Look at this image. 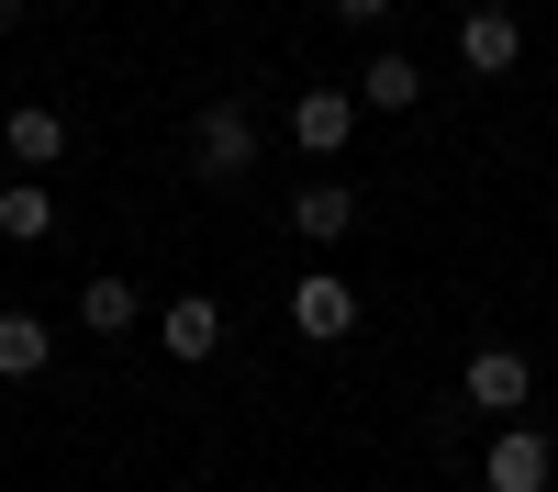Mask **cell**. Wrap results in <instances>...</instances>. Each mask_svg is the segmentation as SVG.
I'll return each instance as SVG.
<instances>
[{
    "instance_id": "1",
    "label": "cell",
    "mask_w": 558,
    "mask_h": 492,
    "mask_svg": "<svg viewBox=\"0 0 558 492\" xmlns=\"http://www.w3.org/2000/svg\"><path fill=\"white\" fill-rule=\"evenodd\" d=\"M547 470H558V436L502 425V436H492V459H481V492H547Z\"/></svg>"
},
{
    "instance_id": "2",
    "label": "cell",
    "mask_w": 558,
    "mask_h": 492,
    "mask_svg": "<svg viewBox=\"0 0 558 492\" xmlns=\"http://www.w3.org/2000/svg\"><path fill=\"white\" fill-rule=\"evenodd\" d=\"M291 325H302L313 347H336V336L357 325V291L336 280V268H302V280H291Z\"/></svg>"
},
{
    "instance_id": "3",
    "label": "cell",
    "mask_w": 558,
    "mask_h": 492,
    "mask_svg": "<svg viewBox=\"0 0 558 492\" xmlns=\"http://www.w3.org/2000/svg\"><path fill=\"white\" fill-rule=\"evenodd\" d=\"M191 157H202V179H246V168H257V123H246L235 101H213L202 134H191Z\"/></svg>"
},
{
    "instance_id": "4",
    "label": "cell",
    "mask_w": 558,
    "mask_h": 492,
    "mask_svg": "<svg viewBox=\"0 0 558 492\" xmlns=\"http://www.w3.org/2000/svg\"><path fill=\"white\" fill-rule=\"evenodd\" d=\"M458 57H470L481 79H502V68L525 57V23L502 12V0H481V12H458Z\"/></svg>"
},
{
    "instance_id": "5",
    "label": "cell",
    "mask_w": 558,
    "mask_h": 492,
    "mask_svg": "<svg viewBox=\"0 0 558 492\" xmlns=\"http://www.w3.org/2000/svg\"><path fill=\"white\" fill-rule=\"evenodd\" d=\"M0 157H12L23 179H34V168H57V157H68V123L45 112V101H12V112H0Z\"/></svg>"
},
{
    "instance_id": "6",
    "label": "cell",
    "mask_w": 558,
    "mask_h": 492,
    "mask_svg": "<svg viewBox=\"0 0 558 492\" xmlns=\"http://www.w3.org/2000/svg\"><path fill=\"white\" fill-rule=\"evenodd\" d=\"M525 392H536V370L514 347H481L470 358V415H525Z\"/></svg>"
},
{
    "instance_id": "7",
    "label": "cell",
    "mask_w": 558,
    "mask_h": 492,
    "mask_svg": "<svg viewBox=\"0 0 558 492\" xmlns=\"http://www.w3.org/2000/svg\"><path fill=\"white\" fill-rule=\"evenodd\" d=\"M291 236H302V247L357 236V191H347V179H313V191H291Z\"/></svg>"
},
{
    "instance_id": "8",
    "label": "cell",
    "mask_w": 558,
    "mask_h": 492,
    "mask_svg": "<svg viewBox=\"0 0 558 492\" xmlns=\"http://www.w3.org/2000/svg\"><path fill=\"white\" fill-rule=\"evenodd\" d=\"M347 134H357V101H347V89H302V101H291V146H313V157H336Z\"/></svg>"
},
{
    "instance_id": "9",
    "label": "cell",
    "mask_w": 558,
    "mask_h": 492,
    "mask_svg": "<svg viewBox=\"0 0 558 492\" xmlns=\"http://www.w3.org/2000/svg\"><path fill=\"white\" fill-rule=\"evenodd\" d=\"M157 347H168V358H191V370H202V358L223 347V302H202V291H191V302H168V313H157Z\"/></svg>"
},
{
    "instance_id": "10",
    "label": "cell",
    "mask_w": 558,
    "mask_h": 492,
    "mask_svg": "<svg viewBox=\"0 0 558 492\" xmlns=\"http://www.w3.org/2000/svg\"><path fill=\"white\" fill-rule=\"evenodd\" d=\"M0 236L45 247V236H57V191H45V179H0Z\"/></svg>"
},
{
    "instance_id": "11",
    "label": "cell",
    "mask_w": 558,
    "mask_h": 492,
    "mask_svg": "<svg viewBox=\"0 0 558 492\" xmlns=\"http://www.w3.org/2000/svg\"><path fill=\"white\" fill-rule=\"evenodd\" d=\"M45 358H57V325L45 313H0V381H45Z\"/></svg>"
},
{
    "instance_id": "12",
    "label": "cell",
    "mask_w": 558,
    "mask_h": 492,
    "mask_svg": "<svg viewBox=\"0 0 558 492\" xmlns=\"http://www.w3.org/2000/svg\"><path fill=\"white\" fill-rule=\"evenodd\" d=\"M413 101H425V68L380 45V57H368V79H357V112H413Z\"/></svg>"
},
{
    "instance_id": "13",
    "label": "cell",
    "mask_w": 558,
    "mask_h": 492,
    "mask_svg": "<svg viewBox=\"0 0 558 492\" xmlns=\"http://www.w3.org/2000/svg\"><path fill=\"white\" fill-rule=\"evenodd\" d=\"M134 313H146V291H134L123 268H101V280H78V325H89V336H123Z\"/></svg>"
},
{
    "instance_id": "14",
    "label": "cell",
    "mask_w": 558,
    "mask_h": 492,
    "mask_svg": "<svg viewBox=\"0 0 558 492\" xmlns=\"http://www.w3.org/2000/svg\"><path fill=\"white\" fill-rule=\"evenodd\" d=\"M336 23H391V0H336Z\"/></svg>"
},
{
    "instance_id": "15",
    "label": "cell",
    "mask_w": 558,
    "mask_h": 492,
    "mask_svg": "<svg viewBox=\"0 0 558 492\" xmlns=\"http://www.w3.org/2000/svg\"><path fill=\"white\" fill-rule=\"evenodd\" d=\"M0 23H23V0H0Z\"/></svg>"
}]
</instances>
